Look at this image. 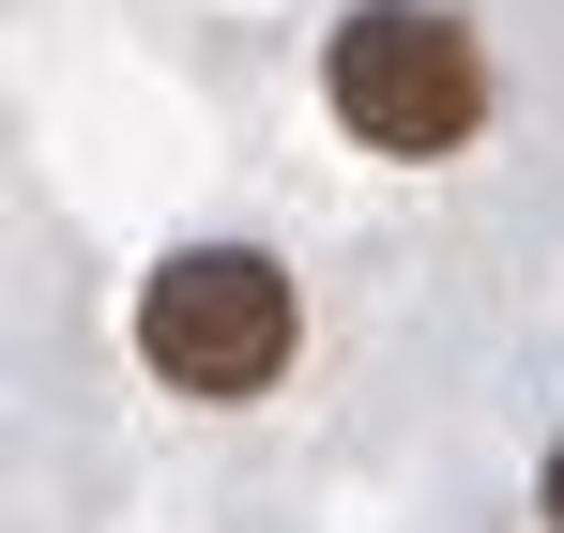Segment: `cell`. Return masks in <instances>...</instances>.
<instances>
[{"label":"cell","instance_id":"obj_3","mask_svg":"<svg viewBox=\"0 0 564 533\" xmlns=\"http://www.w3.org/2000/svg\"><path fill=\"white\" fill-rule=\"evenodd\" d=\"M550 533H564V443H550Z\"/></svg>","mask_w":564,"mask_h":533},{"label":"cell","instance_id":"obj_1","mask_svg":"<svg viewBox=\"0 0 564 533\" xmlns=\"http://www.w3.org/2000/svg\"><path fill=\"white\" fill-rule=\"evenodd\" d=\"M336 122L367 138V153H458L473 138V107H488V62H473V31L443 15V0H367L351 31H336Z\"/></svg>","mask_w":564,"mask_h":533},{"label":"cell","instance_id":"obj_2","mask_svg":"<svg viewBox=\"0 0 564 533\" xmlns=\"http://www.w3.org/2000/svg\"><path fill=\"white\" fill-rule=\"evenodd\" d=\"M305 336V305H290V274L260 244H184V260L138 290V351L153 381H184V396H260Z\"/></svg>","mask_w":564,"mask_h":533}]
</instances>
